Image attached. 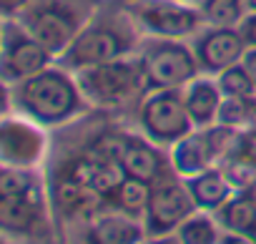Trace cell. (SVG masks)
Here are the masks:
<instances>
[{"label": "cell", "mask_w": 256, "mask_h": 244, "mask_svg": "<svg viewBox=\"0 0 256 244\" xmlns=\"http://www.w3.org/2000/svg\"><path fill=\"white\" fill-rule=\"evenodd\" d=\"M13 88V103L23 118L38 126H56L83 111V93L66 68H46Z\"/></svg>", "instance_id": "1"}, {"label": "cell", "mask_w": 256, "mask_h": 244, "mask_svg": "<svg viewBox=\"0 0 256 244\" xmlns=\"http://www.w3.org/2000/svg\"><path fill=\"white\" fill-rule=\"evenodd\" d=\"M0 221L6 231L36 234L46 224V196L36 171L6 166L0 179Z\"/></svg>", "instance_id": "2"}, {"label": "cell", "mask_w": 256, "mask_h": 244, "mask_svg": "<svg viewBox=\"0 0 256 244\" xmlns=\"http://www.w3.org/2000/svg\"><path fill=\"white\" fill-rule=\"evenodd\" d=\"M76 83L86 103H93L100 108H116L126 101H131L136 93H141V88H148L144 63L128 61V58H118V61L76 71Z\"/></svg>", "instance_id": "3"}, {"label": "cell", "mask_w": 256, "mask_h": 244, "mask_svg": "<svg viewBox=\"0 0 256 244\" xmlns=\"http://www.w3.org/2000/svg\"><path fill=\"white\" fill-rule=\"evenodd\" d=\"M134 48V33L118 23H96L83 28L76 41L58 56L60 68L66 71H83L88 66L108 63L126 58Z\"/></svg>", "instance_id": "4"}, {"label": "cell", "mask_w": 256, "mask_h": 244, "mask_svg": "<svg viewBox=\"0 0 256 244\" xmlns=\"http://www.w3.org/2000/svg\"><path fill=\"white\" fill-rule=\"evenodd\" d=\"M141 63H144V73H146V86L151 91L184 88L201 71L194 48H188L174 38H158V41L148 43L141 56Z\"/></svg>", "instance_id": "5"}, {"label": "cell", "mask_w": 256, "mask_h": 244, "mask_svg": "<svg viewBox=\"0 0 256 244\" xmlns=\"http://www.w3.org/2000/svg\"><path fill=\"white\" fill-rule=\"evenodd\" d=\"M138 118L146 139L154 141L156 146L176 144L184 136H188L194 129V121L184 103V91L178 88H161L146 96Z\"/></svg>", "instance_id": "6"}, {"label": "cell", "mask_w": 256, "mask_h": 244, "mask_svg": "<svg viewBox=\"0 0 256 244\" xmlns=\"http://www.w3.org/2000/svg\"><path fill=\"white\" fill-rule=\"evenodd\" d=\"M126 13L141 31L174 41L194 36L204 23L201 11L186 6L184 0H134L126 6Z\"/></svg>", "instance_id": "7"}, {"label": "cell", "mask_w": 256, "mask_h": 244, "mask_svg": "<svg viewBox=\"0 0 256 244\" xmlns=\"http://www.w3.org/2000/svg\"><path fill=\"white\" fill-rule=\"evenodd\" d=\"M20 23L53 56H60L76 41V36L83 31L78 13L70 6L58 3V0H48V3H40L33 8L28 6L20 13Z\"/></svg>", "instance_id": "8"}, {"label": "cell", "mask_w": 256, "mask_h": 244, "mask_svg": "<svg viewBox=\"0 0 256 244\" xmlns=\"http://www.w3.org/2000/svg\"><path fill=\"white\" fill-rule=\"evenodd\" d=\"M53 53L40 46L23 23H13L10 18L3 26V61H0V73H3L6 86H16L50 66Z\"/></svg>", "instance_id": "9"}, {"label": "cell", "mask_w": 256, "mask_h": 244, "mask_svg": "<svg viewBox=\"0 0 256 244\" xmlns=\"http://www.w3.org/2000/svg\"><path fill=\"white\" fill-rule=\"evenodd\" d=\"M194 209H196V204H194V196L186 184H178V181L154 184V194H151L148 209L144 214L146 234L161 236V234L176 231L194 214Z\"/></svg>", "instance_id": "10"}, {"label": "cell", "mask_w": 256, "mask_h": 244, "mask_svg": "<svg viewBox=\"0 0 256 244\" xmlns=\"http://www.w3.org/2000/svg\"><path fill=\"white\" fill-rule=\"evenodd\" d=\"M248 43L241 28H208L194 41V53L204 73H221L224 68L238 63Z\"/></svg>", "instance_id": "11"}, {"label": "cell", "mask_w": 256, "mask_h": 244, "mask_svg": "<svg viewBox=\"0 0 256 244\" xmlns=\"http://www.w3.org/2000/svg\"><path fill=\"white\" fill-rule=\"evenodd\" d=\"M46 149V139L30 118H6L3 131H0V154H3L6 166L30 169Z\"/></svg>", "instance_id": "12"}, {"label": "cell", "mask_w": 256, "mask_h": 244, "mask_svg": "<svg viewBox=\"0 0 256 244\" xmlns=\"http://www.w3.org/2000/svg\"><path fill=\"white\" fill-rule=\"evenodd\" d=\"M144 229L136 221V216L126 211H113V214H98L90 216L80 244H141Z\"/></svg>", "instance_id": "13"}, {"label": "cell", "mask_w": 256, "mask_h": 244, "mask_svg": "<svg viewBox=\"0 0 256 244\" xmlns=\"http://www.w3.org/2000/svg\"><path fill=\"white\" fill-rule=\"evenodd\" d=\"M118 161H120L126 176L144 179L151 184H156L164 176V156L158 154L154 141H144L136 136H120Z\"/></svg>", "instance_id": "14"}, {"label": "cell", "mask_w": 256, "mask_h": 244, "mask_svg": "<svg viewBox=\"0 0 256 244\" xmlns=\"http://www.w3.org/2000/svg\"><path fill=\"white\" fill-rule=\"evenodd\" d=\"M221 101H224V93H221L218 83L211 78L196 76L188 86H184V103H186V111L196 129H208L216 124Z\"/></svg>", "instance_id": "15"}, {"label": "cell", "mask_w": 256, "mask_h": 244, "mask_svg": "<svg viewBox=\"0 0 256 244\" xmlns=\"http://www.w3.org/2000/svg\"><path fill=\"white\" fill-rule=\"evenodd\" d=\"M171 164H174L176 174H181L186 179L188 176H196V174H201V171H206V169H211L216 164L214 149H211L204 129L198 134L191 131L188 136H184L181 141L174 144V149H171Z\"/></svg>", "instance_id": "16"}, {"label": "cell", "mask_w": 256, "mask_h": 244, "mask_svg": "<svg viewBox=\"0 0 256 244\" xmlns=\"http://www.w3.org/2000/svg\"><path fill=\"white\" fill-rule=\"evenodd\" d=\"M186 186L194 196L196 209H201V211H218L231 199V191H234V186L228 184L224 171L214 169V166L196 174V176H188Z\"/></svg>", "instance_id": "17"}, {"label": "cell", "mask_w": 256, "mask_h": 244, "mask_svg": "<svg viewBox=\"0 0 256 244\" xmlns=\"http://www.w3.org/2000/svg\"><path fill=\"white\" fill-rule=\"evenodd\" d=\"M218 219H221V226L226 231H234V234H251L254 226H256V206L254 201L241 191L238 196H231L221 209H218Z\"/></svg>", "instance_id": "18"}, {"label": "cell", "mask_w": 256, "mask_h": 244, "mask_svg": "<svg viewBox=\"0 0 256 244\" xmlns=\"http://www.w3.org/2000/svg\"><path fill=\"white\" fill-rule=\"evenodd\" d=\"M198 11L214 28H238L248 13L246 0H198Z\"/></svg>", "instance_id": "19"}, {"label": "cell", "mask_w": 256, "mask_h": 244, "mask_svg": "<svg viewBox=\"0 0 256 244\" xmlns=\"http://www.w3.org/2000/svg\"><path fill=\"white\" fill-rule=\"evenodd\" d=\"M151 194H154V184L151 181H144V179H134V176H126L113 196L116 206L131 216H138V214H146L148 209V201H151Z\"/></svg>", "instance_id": "20"}, {"label": "cell", "mask_w": 256, "mask_h": 244, "mask_svg": "<svg viewBox=\"0 0 256 244\" xmlns=\"http://www.w3.org/2000/svg\"><path fill=\"white\" fill-rule=\"evenodd\" d=\"M216 83H218L221 93L231 96V98H254L256 96V81L251 78V73L244 68L241 61L224 68L221 73H216Z\"/></svg>", "instance_id": "21"}, {"label": "cell", "mask_w": 256, "mask_h": 244, "mask_svg": "<svg viewBox=\"0 0 256 244\" xmlns=\"http://www.w3.org/2000/svg\"><path fill=\"white\" fill-rule=\"evenodd\" d=\"M178 239L184 244H218V226L208 214H191L178 229Z\"/></svg>", "instance_id": "22"}, {"label": "cell", "mask_w": 256, "mask_h": 244, "mask_svg": "<svg viewBox=\"0 0 256 244\" xmlns=\"http://www.w3.org/2000/svg\"><path fill=\"white\" fill-rule=\"evenodd\" d=\"M221 164V171L224 176L228 179V184L236 189V191H246L254 181H256V159L251 156H244V154H231L226 156Z\"/></svg>", "instance_id": "23"}, {"label": "cell", "mask_w": 256, "mask_h": 244, "mask_svg": "<svg viewBox=\"0 0 256 244\" xmlns=\"http://www.w3.org/2000/svg\"><path fill=\"white\" fill-rule=\"evenodd\" d=\"M248 103H251V98H231V96H224L216 124L234 126V129H246V121H248Z\"/></svg>", "instance_id": "24"}, {"label": "cell", "mask_w": 256, "mask_h": 244, "mask_svg": "<svg viewBox=\"0 0 256 244\" xmlns=\"http://www.w3.org/2000/svg\"><path fill=\"white\" fill-rule=\"evenodd\" d=\"M28 6H30V0H0V8H3V16L6 18L20 16Z\"/></svg>", "instance_id": "25"}, {"label": "cell", "mask_w": 256, "mask_h": 244, "mask_svg": "<svg viewBox=\"0 0 256 244\" xmlns=\"http://www.w3.org/2000/svg\"><path fill=\"white\" fill-rule=\"evenodd\" d=\"M238 28H241V33H244L246 43H248V46H256V13H248Z\"/></svg>", "instance_id": "26"}, {"label": "cell", "mask_w": 256, "mask_h": 244, "mask_svg": "<svg viewBox=\"0 0 256 244\" xmlns=\"http://www.w3.org/2000/svg\"><path fill=\"white\" fill-rule=\"evenodd\" d=\"M241 63H244V68L251 73V78L256 81V46H248V48H246V53H244Z\"/></svg>", "instance_id": "27"}, {"label": "cell", "mask_w": 256, "mask_h": 244, "mask_svg": "<svg viewBox=\"0 0 256 244\" xmlns=\"http://www.w3.org/2000/svg\"><path fill=\"white\" fill-rule=\"evenodd\" d=\"M218 244H256V241H254L251 236H246V234H234V231H226V234H221Z\"/></svg>", "instance_id": "28"}, {"label": "cell", "mask_w": 256, "mask_h": 244, "mask_svg": "<svg viewBox=\"0 0 256 244\" xmlns=\"http://www.w3.org/2000/svg\"><path fill=\"white\" fill-rule=\"evenodd\" d=\"M148 244H184L178 239V234H161V236H151Z\"/></svg>", "instance_id": "29"}, {"label": "cell", "mask_w": 256, "mask_h": 244, "mask_svg": "<svg viewBox=\"0 0 256 244\" xmlns=\"http://www.w3.org/2000/svg\"><path fill=\"white\" fill-rule=\"evenodd\" d=\"M246 129H254V131H256V96H254L251 103H248V121H246Z\"/></svg>", "instance_id": "30"}, {"label": "cell", "mask_w": 256, "mask_h": 244, "mask_svg": "<svg viewBox=\"0 0 256 244\" xmlns=\"http://www.w3.org/2000/svg\"><path fill=\"white\" fill-rule=\"evenodd\" d=\"M244 194H246V196H248V199L254 201V206H256V181H254V184H251V186H248V189H246Z\"/></svg>", "instance_id": "31"}, {"label": "cell", "mask_w": 256, "mask_h": 244, "mask_svg": "<svg viewBox=\"0 0 256 244\" xmlns=\"http://www.w3.org/2000/svg\"><path fill=\"white\" fill-rule=\"evenodd\" d=\"M246 8H248V13H256V0H246Z\"/></svg>", "instance_id": "32"}, {"label": "cell", "mask_w": 256, "mask_h": 244, "mask_svg": "<svg viewBox=\"0 0 256 244\" xmlns=\"http://www.w3.org/2000/svg\"><path fill=\"white\" fill-rule=\"evenodd\" d=\"M248 236H251V239H254V241H256V226H254V231H251V234H248Z\"/></svg>", "instance_id": "33"}, {"label": "cell", "mask_w": 256, "mask_h": 244, "mask_svg": "<svg viewBox=\"0 0 256 244\" xmlns=\"http://www.w3.org/2000/svg\"><path fill=\"white\" fill-rule=\"evenodd\" d=\"M184 3H186V0H184Z\"/></svg>", "instance_id": "34"}]
</instances>
